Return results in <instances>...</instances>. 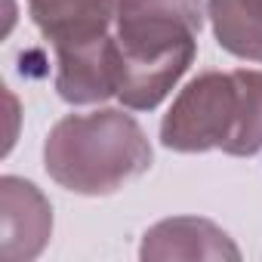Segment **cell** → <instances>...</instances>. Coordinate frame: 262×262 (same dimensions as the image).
<instances>
[{
  "label": "cell",
  "instance_id": "8",
  "mask_svg": "<svg viewBox=\"0 0 262 262\" xmlns=\"http://www.w3.org/2000/svg\"><path fill=\"white\" fill-rule=\"evenodd\" d=\"M207 13L222 50L262 62V0H210Z\"/></svg>",
  "mask_w": 262,
  "mask_h": 262
},
{
  "label": "cell",
  "instance_id": "5",
  "mask_svg": "<svg viewBox=\"0 0 262 262\" xmlns=\"http://www.w3.org/2000/svg\"><path fill=\"white\" fill-rule=\"evenodd\" d=\"M28 10L53 50H74L108 37L114 0H28Z\"/></svg>",
  "mask_w": 262,
  "mask_h": 262
},
{
  "label": "cell",
  "instance_id": "6",
  "mask_svg": "<svg viewBox=\"0 0 262 262\" xmlns=\"http://www.w3.org/2000/svg\"><path fill=\"white\" fill-rule=\"evenodd\" d=\"M139 256L142 259H241V250L219 225L194 216H176L145 231Z\"/></svg>",
  "mask_w": 262,
  "mask_h": 262
},
{
  "label": "cell",
  "instance_id": "2",
  "mask_svg": "<svg viewBox=\"0 0 262 262\" xmlns=\"http://www.w3.org/2000/svg\"><path fill=\"white\" fill-rule=\"evenodd\" d=\"M43 164L74 194H111L151 167V145L129 114L102 108L62 117L50 129Z\"/></svg>",
  "mask_w": 262,
  "mask_h": 262
},
{
  "label": "cell",
  "instance_id": "1",
  "mask_svg": "<svg viewBox=\"0 0 262 262\" xmlns=\"http://www.w3.org/2000/svg\"><path fill=\"white\" fill-rule=\"evenodd\" d=\"M114 86L126 108H155L188 71L204 25L201 0H117Z\"/></svg>",
  "mask_w": 262,
  "mask_h": 262
},
{
  "label": "cell",
  "instance_id": "4",
  "mask_svg": "<svg viewBox=\"0 0 262 262\" xmlns=\"http://www.w3.org/2000/svg\"><path fill=\"white\" fill-rule=\"evenodd\" d=\"M53 231V210L37 185L4 176L0 179V259L31 262L40 256Z\"/></svg>",
  "mask_w": 262,
  "mask_h": 262
},
{
  "label": "cell",
  "instance_id": "9",
  "mask_svg": "<svg viewBox=\"0 0 262 262\" xmlns=\"http://www.w3.org/2000/svg\"><path fill=\"white\" fill-rule=\"evenodd\" d=\"M241 80V129L228 155H256L262 151V71H237Z\"/></svg>",
  "mask_w": 262,
  "mask_h": 262
},
{
  "label": "cell",
  "instance_id": "3",
  "mask_svg": "<svg viewBox=\"0 0 262 262\" xmlns=\"http://www.w3.org/2000/svg\"><path fill=\"white\" fill-rule=\"evenodd\" d=\"M241 129L237 71H204L173 102L161 123V142L173 151H231Z\"/></svg>",
  "mask_w": 262,
  "mask_h": 262
},
{
  "label": "cell",
  "instance_id": "7",
  "mask_svg": "<svg viewBox=\"0 0 262 262\" xmlns=\"http://www.w3.org/2000/svg\"><path fill=\"white\" fill-rule=\"evenodd\" d=\"M56 62H59L56 90L65 102L90 105V102H105L108 96H117V86H114V37L111 34L105 40H96L86 47L59 50Z\"/></svg>",
  "mask_w": 262,
  "mask_h": 262
}]
</instances>
